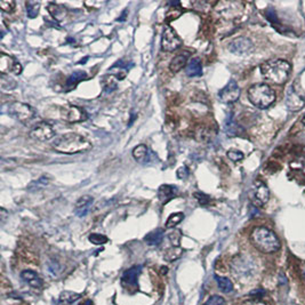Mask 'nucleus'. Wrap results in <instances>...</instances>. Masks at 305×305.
<instances>
[{
	"instance_id": "1",
	"label": "nucleus",
	"mask_w": 305,
	"mask_h": 305,
	"mask_svg": "<svg viewBox=\"0 0 305 305\" xmlns=\"http://www.w3.org/2000/svg\"><path fill=\"white\" fill-rule=\"evenodd\" d=\"M53 148L63 154H78L89 151L92 149V143L85 136L77 133H68L56 139L53 143Z\"/></svg>"
},
{
	"instance_id": "2",
	"label": "nucleus",
	"mask_w": 305,
	"mask_h": 305,
	"mask_svg": "<svg viewBox=\"0 0 305 305\" xmlns=\"http://www.w3.org/2000/svg\"><path fill=\"white\" fill-rule=\"evenodd\" d=\"M250 241L256 250L264 254H273L281 247L277 234L265 226L255 227L250 233Z\"/></svg>"
},
{
	"instance_id": "3",
	"label": "nucleus",
	"mask_w": 305,
	"mask_h": 305,
	"mask_svg": "<svg viewBox=\"0 0 305 305\" xmlns=\"http://www.w3.org/2000/svg\"><path fill=\"white\" fill-rule=\"evenodd\" d=\"M292 65L285 59L276 58L266 61L261 65V73L270 83L282 85L289 79Z\"/></svg>"
},
{
	"instance_id": "4",
	"label": "nucleus",
	"mask_w": 305,
	"mask_h": 305,
	"mask_svg": "<svg viewBox=\"0 0 305 305\" xmlns=\"http://www.w3.org/2000/svg\"><path fill=\"white\" fill-rule=\"evenodd\" d=\"M248 99L256 108L266 109L275 102L276 93L268 83H255L248 89Z\"/></svg>"
},
{
	"instance_id": "5",
	"label": "nucleus",
	"mask_w": 305,
	"mask_h": 305,
	"mask_svg": "<svg viewBox=\"0 0 305 305\" xmlns=\"http://www.w3.org/2000/svg\"><path fill=\"white\" fill-rule=\"evenodd\" d=\"M8 113L15 120L22 124H29L36 118L37 111L31 105L23 103V102H13L8 108Z\"/></svg>"
},
{
	"instance_id": "6",
	"label": "nucleus",
	"mask_w": 305,
	"mask_h": 305,
	"mask_svg": "<svg viewBox=\"0 0 305 305\" xmlns=\"http://www.w3.org/2000/svg\"><path fill=\"white\" fill-rule=\"evenodd\" d=\"M181 46H182V40L181 38L178 37L176 31L169 26L165 27L163 38H161V48H163V51L171 53L177 51L178 48H181Z\"/></svg>"
},
{
	"instance_id": "7",
	"label": "nucleus",
	"mask_w": 305,
	"mask_h": 305,
	"mask_svg": "<svg viewBox=\"0 0 305 305\" xmlns=\"http://www.w3.org/2000/svg\"><path fill=\"white\" fill-rule=\"evenodd\" d=\"M30 138L39 142L50 141L55 136V129L46 121H40L33 126L29 132Z\"/></svg>"
},
{
	"instance_id": "8",
	"label": "nucleus",
	"mask_w": 305,
	"mask_h": 305,
	"mask_svg": "<svg viewBox=\"0 0 305 305\" xmlns=\"http://www.w3.org/2000/svg\"><path fill=\"white\" fill-rule=\"evenodd\" d=\"M227 48L234 55L246 56L251 54L254 52L255 47L250 39H248L246 37H238L231 41Z\"/></svg>"
},
{
	"instance_id": "9",
	"label": "nucleus",
	"mask_w": 305,
	"mask_h": 305,
	"mask_svg": "<svg viewBox=\"0 0 305 305\" xmlns=\"http://www.w3.org/2000/svg\"><path fill=\"white\" fill-rule=\"evenodd\" d=\"M286 107L290 111L296 112L302 110L305 104V99L303 94L296 89L295 85L290 86L286 93Z\"/></svg>"
},
{
	"instance_id": "10",
	"label": "nucleus",
	"mask_w": 305,
	"mask_h": 305,
	"mask_svg": "<svg viewBox=\"0 0 305 305\" xmlns=\"http://www.w3.org/2000/svg\"><path fill=\"white\" fill-rule=\"evenodd\" d=\"M62 118L63 120L71 122V124H77V122L85 121L88 115L85 109L78 107V105H68L63 108L62 110Z\"/></svg>"
},
{
	"instance_id": "11",
	"label": "nucleus",
	"mask_w": 305,
	"mask_h": 305,
	"mask_svg": "<svg viewBox=\"0 0 305 305\" xmlns=\"http://www.w3.org/2000/svg\"><path fill=\"white\" fill-rule=\"evenodd\" d=\"M240 87L234 80H230L222 89L220 90L219 97L223 103H234L240 97Z\"/></svg>"
},
{
	"instance_id": "12",
	"label": "nucleus",
	"mask_w": 305,
	"mask_h": 305,
	"mask_svg": "<svg viewBox=\"0 0 305 305\" xmlns=\"http://www.w3.org/2000/svg\"><path fill=\"white\" fill-rule=\"evenodd\" d=\"M22 65L19 61H16L13 56L2 54L0 55V72L3 75H8V73H13V75L19 76L22 73Z\"/></svg>"
},
{
	"instance_id": "13",
	"label": "nucleus",
	"mask_w": 305,
	"mask_h": 305,
	"mask_svg": "<svg viewBox=\"0 0 305 305\" xmlns=\"http://www.w3.org/2000/svg\"><path fill=\"white\" fill-rule=\"evenodd\" d=\"M142 266L135 265L131 269L126 270L121 277V283L126 288H138L139 287V276L141 275Z\"/></svg>"
},
{
	"instance_id": "14",
	"label": "nucleus",
	"mask_w": 305,
	"mask_h": 305,
	"mask_svg": "<svg viewBox=\"0 0 305 305\" xmlns=\"http://www.w3.org/2000/svg\"><path fill=\"white\" fill-rule=\"evenodd\" d=\"M253 194H254V203L257 207L264 206L269 201L270 192L266 185L261 181H256L253 187Z\"/></svg>"
},
{
	"instance_id": "15",
	"label": "nucleus",
	"mask_w": 305,
	"mask_h": 305,
	"mask_svg": "<svg viewBox=\"0 0 305 305\" xmlns=\"http://www.w3.org/2000/svg\"><path fill=\"white\" fill-rule=\"evenodd\" d=\"M94 202V198L90 195H83L77 200L75 205V213L77 216L83 217L90 212L92 205Z\"/></svg>"
},
{
	"instance_id": "16",
	"label": "nucleus",
	"mask_w": 305,
	"mask_h": 305,
	"mask_svg": "<svg viewBox=\"0 0 305 305\" xmlns=\"http://www.w3.org/2000/svg\"><path fill=\"white\" fill-rule=\"evenodd\" d=\"M178 194V190L176 187L174 185H169V184H164L161 185L158 190V198L161 201V203H167L169 202L171 199L177 197Z\"/></svg>"
},
{
	"instance_id": "17",
	"label": "nucleus",
	"mask_w": 305,
	"mask_h": 305,
	"mask_svg": "<svg viewBox=\"0 0 305 305\" xmlns=\"http://www.w3.org/2000/svg\"><path fill=\"white\" fill-rule=\"evenodd\" d=\"M189 56H190V53L189 52H182L176 56H174V58L169 63V71L171 73L180 72L184 66H187Z\"/></svg>"
},
{
	"instance_id": "18",
	"label": "nucleus",
	"mask_w": 305,
	"mask_h": 305,
	"mask_svg": "<svg viewBox=\"0 0 305 305\" xmlns=\"http://www.w3.org/2000/svg\"><path fill=\"white\" fill-rule=\"evenodd\" d=\"M21 278H22L24 282L28 283L30 287H32V288H41L43 287V279L40 278L38 273L31 271V270H24L21 273Z\"/></svg>"
},
{
	"instance_id": "19",
	"label": "nucleus",
	"mask_w": 305,
	"mask_h": 305,
	"mask_svg": "<svg viewBox=\"0 0 305 305\" xmlns=\"http://www.w3.org/2000/svg\"><path fill=\"white\" fill-rule=\"evenodd\" d=\"M133 157L141 165H146L151 161V152L149 148L144 144H139L133 150Z\"/></svg>"
},
{
	"instance_id": "20",
	"label": "nucleus",
	"mask_w": 305,
	"mask_h": 305,
	"mask_svg": "<svg viewBox=\"0 0 305 305\" xmlns=\"http://www.w3.org/2000/svg\"><path fill=\"white\" fill-rule=\"evenodd\" d=\"M85 79H87V73L86 72H83V71L73 72L72 75L70 76L68 79H66L64 90L65 92H70V90H72L73 88H75V87L78 85L80 82H83V80H85Z\"/></svg>"
},
{
	"instance_id": "21",
	"label": "nucleus",
	"mask_w": 305,
	"mask_h": 305,
	"mask_svg": "<svg viewBox=\"0 0 305 305\" xmlns=\"http://www.w3.org/2000/svg\"><path fill=\"white\" fill-rule=\"evenodd\" d=\"M185 72L189 77H200L202 75V63L201 59L194 57L190 59L187 64Z\"/></svg>"
},
{
	"instance_id": "22",
	"label": "nucleus",
	"mask_w": 305,
	"mask_h": 305,
	"mask_svg": "<svg viewBox=\"0 0 305 305\" xmlns=\"http://www.w3.org/2000/svg\"><path fill=\"white\" fill-rule=\"evenodd\" d=\"M128 70V63H124L122 61H118L108 70L109 75H113L115 78L119 80H122L127 75Z\"/></svg>"
},
{
	"instance_id": "23",
	"label": "nucleus",
	"mask_w": 305,
	"mask_h": 305,
	"mask_svg": "<svg viewBox=\"0 0 305 305\" xmlns=\"http://www.w3.org/2000/svg\"><path fill=\"white\" fill-rule=\"evenodd\" d=\"M48 12H50L52 17L55 21H62L64 17H66V15H68V10H66L64 6L54 2L48 5Z\"/></svg>"
},
{
	"instance_id": "24",
	"label": "nucleus",
	"mask_w": 305,
	"mask_h": 305,
	"mask_svg": "<svg viewBox=\"0 0 305 305\" xmlns=\"http://www.w3.org/2000/svg\"><path fill=\"white\" fill-rule=\"evenodd\" d=\"M164 236L165 232L163 229H156L146 234L144 237V241L148 245H150V246H158L164 240Z\"/></svg>"
},
{
	"instance_id": "25",
	"label": "nucleus",
	"mask_w": 305,
	"mask_h": 305,
	"mask_svg": "<svg viewBox=\"0 0 305 305\" xmlns=\"http://www.w3.org/2000/svg\"><path fill=\"white\" fill-rule=\"evenodd\" d=\"M79 299H80V294L65 290V292H62L61 295H59L57 304L58 305H70V304L75 303L76 301H78Z\"/></svg>"
},
{
	"instance_id": "26",
	"label": "nucleus",
	"mask_w": 305,
	"mask_h": 305,
	"mask_svg": "<svg viewBox=\"0 0 305 305\" xmlns=\"http://www.w3.org/2000/svg\"><path fill=\"white\" fill-rule=\"evenodd\" d=\"M215 280L217 282V286L219 288L222 290L223 293H230L233 290V285L232 281L226 277H220V276H215Z\"/></svg>"
},
{
	"instance_id": "27",
	"label": "nucleus",
	"mask_w": 305,
	"mask_h": 305,
	"mask_svg": "<svg viewBox=\"0 0 305 305\" xmlns=\"http://www.w3.org/2000/svg\"><path fill=\"white\" fill-rule=\"evenodd\" d=\"M26 8H27L28 17H29V19H31V20L36 19V17L38 16V14H39L40 2L32 1V0H30V1H27Z\"/></svg>"
},
{
	"instance_id": "28",
	"label": "nucleus",
	"mask_w": 305,
	"mask_h": 305,
	"mask_svg": "<svg viewBox=\"0 0 305 305\" xmlns=\"http://www.w3.org/2000/svg\"><path fill=\"white\" fill-rule=\"evenodd\" d=\"M0 86L2 90H12L17 86L15 80H14L9 75H0Z\"/></svg>"
},
{
	"instance_id": "29",
	"label": "nucleus",
	"mask_w": 305,
	"mask_h": 305,
	"mask_svg": "<svg viewBox=\"0 0 305 305\" xmlns=\"http://www.w3.org/2000/svg\"><path fill=\"white\" fill-rule=\"evenodd\" d=\"M50 182H51V177L45 175V176H41L38 181L31 182L29 187H28V190L29 191H38V190H40V189L47 187V185L50 184Z\"/></svg>"
},
{
	"instance_id": "30",
	"label": "nucleus",
	"mask_w": 305,
	"mask_h": 305,
	"mask_svg": "<svg viewBox=\"0 0 305 305\" xmlns=\"http://www.w3.org/2000/svg\"><path fill=\"white\" fill-rule=\"evenodd\" d=\"M184 220V214L183 213H174L168 217L166 222V229H174L175 226H177L182 221Z\"/></svg>"
},
{
	"instance_id": "31",
	"label": "nucleus",
	"mask_w": 305,
	"mask_h": 305,
	"mask_svg": "<svg viewBox=\"0 0 305 305\" xmlns=\"http://www.w3.org/2000/svg\"><path fill=\"white\" fill-rule=\"evenodd\" d=\"M182 253H183V250H182L180 247H171L166 251V254H165V258L169 262L175 261V259L181 257Z\"/></svg>"
},
{
	"instance_id": "32",
	"label": "nucleus",
	"mask_w": 305,
	"mask_h": 305,
	"mask_svg": "<svg viewBox=\"0 0 305 305\" xmlns=\"http://www.w3.org/2000/svg\"><path fill=\"white\" fill-rule=\"evenodd\" d=\"M16 7V2L14 0H0V9L3 13H13Z\"/></svg>"
},
{
	"instance_id": "33",
	"label": "nucleus",
	"mask_w": 305,
	"mask_h": 305,
	"mask_svg": "<svg viewBox=\"0 0 305 305\" xmlns=\"http://www.w3.org/2000/svg\"><path fill=\"white\" fill-rule=\"evenodd\" d=\"M181 238H182V232L180 230L174 229L169 234H168V239H169V241L174 247H180Z\"/></svg>"
},
{
	"instance_id": "34",
	"label": "nucleus",
	"mask_w": 305,
	"mask_h": 305,
	"mask_svg": "<svg viewBox=\"0 0 305 305\" xmlns=\"http://www.w3.org/2000/svg\"><path fill=\"white\" fill-rule=\"evenodd\" d=\"M89 241L94 245H104L107 244L109 239L105 236H103V234H100V233H92L89 236Z\"/></svg>"
},
{
	"instance_id": "35",
	"label": "nucleus",
	"mask_w": 305,
	"mask_h": 305,
	"mask_svg": "<svg viewBox=\"0 0 305 305\" xmlns=\"http://www.w3.org/2000/svg\"><path fill=\"white\" fill-rule=\"evenodd\" d=\"M226 156L229 159H231L234 163H238V161H241L245 158V154L239 151V150H229L226 153Z\"/></svg>"
},
{
	"instance_id": "36",
	"label": "nucleus",
	"mask_w": 305,
	"mask_h": 305,
	"mask_svg": "<svg viewBox=\"0 0 305 305\" xmlns=\"http://www.w3.org/2000/svg\"><path fill=\"white\" fill-rule=\"evenodd\" d=\"M203 305H225V300H224L222 296L214 295Z\"/></svg>"
},
{
	"instance_id": "37",
	"label": "nucleus",
	"mask_w": 305,
	"mask_h": 305,
	"mask_svg": "<svg viewBox=\"0 0 305 305\" xmlns=\"http://www.w3.org/2000/svg\"><path fill=\"white\" fill-rule=\"evenodd\" d=\"M194 198L197 199L198 202L200 203V205H202V206L208 205V203L210 202V200H212L209 195L202 194V192H197V194H194Z\"/></svg>"
},
{
	"instance_id": "38",
	"label": "nucleus",
	"mask_w": 305,
	"mask_h": 305,
	"mask_svg": "<svg viewBox=\"0 0 305 305\" xmlns=\"http://www.w3.org/2000/svg\"><path fill=\"white\" fill-rule=\"evenodd\" d=\"M176 174H177L178 178H181V180H184V178H187L189 176L190 171H189V168L187 166H183V167L178 168Z\"/></svg>"
},
{
	"instance_id": "39",
	"label": "nucleus",
	"mask_w": 305,
	"mask_h": 305,
	"mask_svg": "<svg viewBox=\"0 0 305 305\" xmlns=\"http://www.w3.org/2000/svg\"><path fill=\"white\" fill-rule=\"evenodd\" d=\"M241 305H266L264 302H262L261 300L258 299H254V300H250V301H246V302H244Z\"/></svg>"
},
{
	"instance_id": "40",
	"label": "nucleus",
	"mask_w": 305,
	"mask_h": 305,
	"mask_svg": "<svg viewBox=\"0 0 305 305\" xmlns=\"http://www.w3.org/2000/svg\"><path fill=\"white\" fill-rule=\"evenodd\" d=\"M302 277H303V279L305 280V268H304V270H303V272H302Z\"/></svg>"
},
{
	"instance_id": "41",
	"label": "nucleus",
	"mask_w": 305,
	"mask_h": 305,
	"mask_svg": "<svg viewBox=\"0 0 305 305\" xmlns=\"http://www.w3.org/2000/svg\"><path fill=\"white\" fill-rule=\"evenodd\" d=\"M302 122H303V125L305 126V115L303 117V120H302Z\"/></svg>"
}]
</instances>
